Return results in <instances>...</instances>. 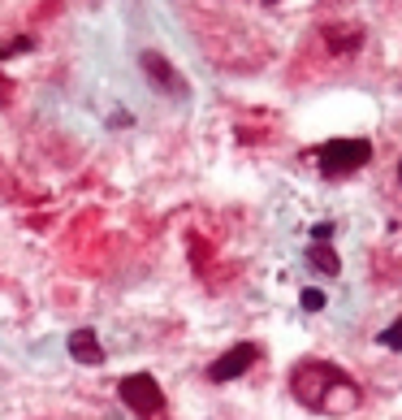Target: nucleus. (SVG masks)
<instances>
[{
  "mask_svg": "<svg viewBox=\"0 0 402 420\" xmlns=\"http://www.w3.org/2000/svg\"><path fill=\"white\" fill-rule=\"evenodd\" d=\"M117 394H121V403L130 407V412H139V416H152V420H156V416L165 412V394H160L156 377H147V373H130V377H121Z\"/></svg>",
  "mask_w": 402,
  "mask_h": 420,
  "instance_id": "nucleus-1",
  "label": "nucleus"
},
{
  "mask_svg": "<svg viewBox=\"0 0 402 420\" xmlns=\"http://www.w3.org/2000/svg\"><path fill=\"white\" fill-rule=\"evenodd\" d=\"M368 156H372V143L368 139H333V143L320 147V169L329 178L333 174H350V169L368 165Z\"/></svg>",
  "mask_w": 402,
  "mask_h": 420,
  "instance_id": "nucleus-2",
  "label": "nucleus"
},
{
  "mask_svg": "<svg viewBox=\"0 0 402 420\" xmlns=\"http://www.w3.org/2000/svg\"><path fill=\"white\" fill-rule=\"evenodd\" d=\"M342 373H333V368H320V364H303V368H294V394L303 403L320 407L324 403V386H338Z\"/></svg>",
  "mask_w": 402,
  "mask_h": 420,
  "instance_id": "nucleus-3",
  "label": "nucleus"
},
{
  "mask_svg": "<svg viewBox=\"0 0 402 420\" xmlns=\"http://www.w3.org/2000/svg\"><path fill=\"white\" fill-rule=\"evenodd\" d=\"M256 360H260V347H256V342H234V347L225 351L221 360H212L208 377H212V381H234V377H242Z\"/></svg>",
  "mask_w": 402,
  "mask_h": 420,
  "instance_id": "nucleus-4",
  "label": "nucleus"
},
{
  "mask_svg": "<svg viewBox=\"0 0 402 420\" xmlns=\"http://www.w3.org/2000/svg\"><path fill=\"white\" fill-rule=\"evenodd\" d=\"M139 65H143V74L152 79V87H160V91H169V95H186V83H182V74L173 69L160 53H143L139 57Z\"/></svg>",
  "mask_w": 402,
  "mask_h": 420,
  "instance_id": "nucleus-5",
  "label": "nucleus"
},
{
  "mask_svg": "<svg viewBox=\"0 0 402 420\" xmlns=\"http://www.w3.org/2000/svg\"><path fill=\"white\" fill-rule=\"evenodd\" d=\"M69 355L78 364H99V360H104V347H99L95 330H74L69 334Z\"/></svg>",
  "mask_w": 402,
  "mask_h": 420,
  "instance_id": "nucleus-6",
  "label": "nucleus"
},
{
  "mask_svg": "<svg viewBox=\"0 0 402 420\" xmlns=\"http://www.w3.org/2000/svg\"><path fill=\"white\" fill-rule=\"evenodd\" d=\"M307 264L320 269V273H338V269H342V260H338V252H333L329 243H312L307 247Z\"/></svg>",
  "mask_w": 402,
  "mask_h": 420,
  "instance_id": "nucleus-7",
  "label": "nucleus"
},
{
  "mask_svg": "<svg viewBox=\"0 0 402 420\" xmlns=\"http://www.w3.org/2000/svg\"><path fill=\"white\" fill-rule=\"evenodd\" d=\"M329 43H333V48H355V43H359V31H350V35H342V31H329Z\"/></svg>",
  "mask_w": 402,
  "mask_h": 420,
  "instance_id": "nucleus-8",
  "label": "nucleus"
},
{
  "mask_svg": "<svg viewBox=\"0 0 402 420\" xmlns=\"http://www.w3.org/2000/svg\"><path fill=\"white\" fill-rule=\"evenodd\" d=\"M303 308H307V312H320V308H324V290H303Z\"/></svg>",
  "mask_w": 402,
  "mask_h": 420,
  "instance_id": "nucleus-9",
  "label": "nucleus"
},
{
  "mask_svg": "<svg viewBox=\"0 0 402 420\" xmlns=\"http://www.w3.org/2000/svg\"><path fill=\"white\" fill-rule=\"evenodd\" d=\"M381 342H385V347H402V320H398V325H389V330L381 334Z\"/></svg>",
  "mask_w": 402,
  "mask_h": 420,
  "instance_id": "nucleus-10",
  "label": "nucleus"
},
{
  "mask_svg": "<svg viewBox=\"0 0 402 420\" xmlns=\"http://www.w3.org/2000/svg\"><path fill=\"white\" fill-rule=\"evenodd\" d=\"M312 238H316V243H329V238H333V226H329V221H320V226L312 230Z\"/></svg>",
  "mask_w": 402,
  "mask_h": 420,
  "instance_id": "nucleus-11",
  "label": "nucleus"
},
{
  "mask_svg": "<svg viewBox=\"0 0 402 420\" xmlns=\"http://www.w3.org/2000/svg\"><path fill=\"white\" fill-rule=\"evenodd\" d=\"M398 178H402V161H398Z\"/></svg>",
  "mask_w": 402,
  "mask_h": 420,
  "instance_id": "nucleus-12",
  "label": "nucleus"
},
{
  "mask_svg": "<svg viewBox=\"0 0 402 420\" xmlns=\"http://www.w3.org/2000/svg\"><path fill=\"white\" fill-rule=\"evenodd\" d=\"M268 5H272V0H268Z\"/></svg>",
  "mask_w": 402,
  "mask_h": 420,
  "instance_id": "nucleus-13",
  "label": "nucleus"
}]
</instances>
